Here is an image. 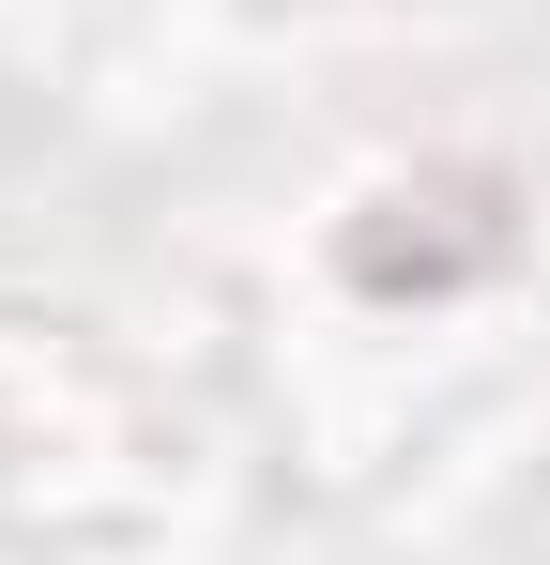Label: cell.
<instances>
[{
	"mask_svg": "<svg viewBox=\"0 0 550 565\" xmlns=\"http://www.w3.org/2000/svg\"><path fill=\"white\" fill-rule=\"evenodd\" d=\"M520 260V184L505 169H398L337 214V276L367 306H458Z\"/></svg>",
	"mask_w": 550,
	"mask_h": 565,
	"instance_id": "1",
	"label": "cell"
}]
</instances>
